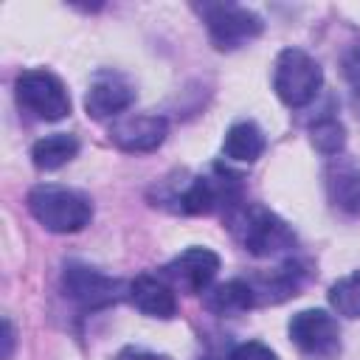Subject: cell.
I'll return each instance as SVG.
<instances>
[{"instance_id":"cell-1","label":"cell","mask_w":360,"mask_h":360,"mask_svg":"<svg viewBox=\"0 0 360 360\" xmlns=\"http://www.w3.org/2000/svg\"><path fill=\"white\" fill-rule=\"evenodd\" d=\"M228 228L236 242L253 256H276L295 248L292 228L264 205L236 202L228 211Z\"/></svg>"},{"instance_id":"cell-2","label":"cell","mask_w":360,"mask_h":360,"mask_svg":"<svg viewBox=\"0 0 360 360\" xmlns=\"http://www.w3.org/2000/svg\"><path fill=\"white\" fill-rule=\"evenodd\" d=\"M28 211L51 233H76L93 219V202L82 191L53 183H42L31 188Z\"/></svg>"},{"instance_id":"cell-3","label":"cell","mask_w":360,"mask_h":360,"mask_svg":"<svg viewBox=\"0 0 360 360\" xmlns=\"http://www.w3.org/2000/svg\"><path fill=\"white\" fill-rule=\"evenodd\" d=\"M323 84V70L315 62V56H309L301 48H284L276 56L273 65V90L281 98V104L301 110L309 101H315L318 90Z\"/></svg>"},{"instance_id":"cell-4","label":"cell","mask_w":360,"mask_h":360,"mask_svg":"<svg viewBox=\"0 0 360 360\" xmlns=\"http://www.w3.org/2000/svg\"><path fill=\"white\" fill-rule=\"evenodd\" d=\"M197 11L202 14L214 48L219 51H236L264 31V20L253 8L236 3H202L197 6Z\"/></svg>"},{"instance_id":"cell-5","label":"cell","mask_w":360,"mask_h":360,"mask_svg":"<svg viewBox=\"0 0 360 360\" xmlns=\"http://www.w3.org/2000/svg\"><path fill=\"white\" fill-rule=\"evenodd\" d=\"M14 93H17L20 107L42 121H59L70 112V96L62 79L45 68L22 70L14 82Z\"/></svg>"},{"instance_id":"cell-6","label":"cell","mask_w":360,"mask_h":360,"mask_svg":"<svg viewBox=\"0 0 360 360\" xmlns=\"http://www.w3.org/2000/svg\"><path fill=\"white\" fill-rule=\"evenodd\" d=\"M62 290L79 309L96 312L121 301L129 292V284H124L121 278H110L82 262H68L62 273Z\"/></svg>"},{"instance_id":"cell-7","label":"cell","mask_w":360,"mask_h":360,"mask_svg":"<svg viewBox=\"0 0 360 360\" xmlns=\"http://www.w3.org/2000/svg\"><path fill=\"white\" fill-rule=\"evenodd\" d=\"M290 340L309 357L335 360L340 354V326L326 309H301L287 323Z\"/></svg>"},{"instance_id":"cell-8","label":"cell","mask_w":360,"mask_h":360,"mask_svg":"<svg viewBox=\"0 0 360 360\" xmlns=\"http://www.w3.org/2000/svg\"><path fill=\"white\" fill-rule=\"evenodd\" d=\"M217 273H219V256L211 248H200V245L186 248L163 267V278L188 295L208 292Z\"/></svg>"},{"instance_id":"cell-9","label":"cell","mask_w":360,"mask_h":360,"mask_svg":"<svg viewBox=\"0 0 360 360\" xmlns=\"http://www.w3.org/2000/svg\"><path fill=\"white\" fill-rule=\"evenodd\" d=\"M135 101V87L112 70H101L93 76L87 96H84V110L90 118H110V115H121L124 110H129V104Z\"/></svg>"},{"instance_id":"cell-10","label":"cell","mask_w":360,"mask_h":360,"mask_svg":"<svg viewBox=\"0 0 360 360\" xmlns=\"http://www.w3.org/2000/svg\"><path fill=\"white\" fill-rule=\"evenodd\" d=\"M169 135V121L163 115H127L110 129V141L124 152H152Z\"/></svg>"},{"instance_id":"cell-11","label":"cell","mask_w":360,"mask_h":360,"mask_svg":"<svg viewBox=\"0 0 360 360\" xmlns=\"http://www.w3.org/2000/svg\"><path fill=\"white\" fill-rule=\"evenodd\" d=\"M127 298L132 301L135 309H141V312L149 315V318L169 321V318L177 315V295H174V287H172L163 276L141 273L138 278L129 281Z\"/></svg>"},{"instance_id":"cell-12","label":"cell","mask_w":360,"mask_h":360,"mask_svg":"<svg viewBox=\"0 0 360 360\" xmlns=\"http://www.w3.org/2000/svg\"><path fill=\"white\" fill-rule=\"evenodd\" d=\"M304 278H307L304 267L298 262H287V264L276 267L267 276H256L250 281V287L256 292V304H278V301H287V298L298 295Z\"/></svg>"},{"instance_id":"cell-13","label":"cell","mask_w":360,"mask_h":360,"mask_svg":"<svg viewBox=\"0 0 360 360\" xmlns=\"http://www.w3.org/2000/svg\"><path fill=\"white\" fill-rule=\"evenodd\" d=\"M264 149H267V138L256 121H236L225 132V141H222L225 158H231L236 163H253L264 155Z\"/></svg>"},{"instance_id":"cell-14","label":"cell","mask_w":360,"mask_h":360,"mask_svg":"<svg viewBox=\"0 0 360 360\" xmlns=\"http://www.w3.org/2000/svg\"><path fill=\"white\" fill-rule=\"evenodd\" d=\"M205 307L214 312V315H242L248 312L250 307H256V292L250 287V281L245 278H231L225 284H217L214 290H208L205 295Z\"/></svg>"},{"instance_id":"cell-15","label":"cell","mask_w":360,"mask_h":360,"mask_svg":"<svg viewBox=\"0 0 360 360\" xmlns=\"http://www.w3.org/2000/svg\"><path fill=\"white\" fill-rule=\"evenodd\" d=\"M79 155V138L70 132H53L31 146V160L42 172H53Z\"/></svg>"},{"instance_id":"cell-16","label":"cell","mask_w":360,"mask_h":360,"mask_svg":"<svg viewBox=\"0 0 360 360\" xmlns=\"http://www.w3.org/2000/svg\"><path fill=\"white\" fill-rule=\"evenodd\" d=\"M309 143L321 155H338L346 146V129L338 115H321L309 124Z\"/></svg>"},{"instance_id":"cell-17","label":"cell","mask_w":360,"mask_h":360,"mask_svg":"<svg viewBox=\"0 0 360 360\" xmlns=\"http://www.w3.org/2000/svg\"><path fill=\"white\" fill-rule=\"evenodd\" d=\"M329 304L343 318H360V270L338 278L329 287Z\"/></svg>"},{"instance_id":"cell-18","label":"cell","mask_w":360,"mask_h":360,"mask_svg":"<svg viewBox=\"0 0 360 360\" xmlns=\"http://www.w3.org/2000/svg\"><path fill=\"white\" fill-rule=\"evenodd\" d=\"M329 194H332V202H335L340 211L360 217V172L346 169V172L332 174V180H329Z\"/></svg>"},{"instance_id":"cell-19","label":"cell","mask_w":360,"mask_h":360,"mask_svg":"<svg viewBox=\"0 0 360 360\" xmlns=\"http://www.w3.org/2000/svg\"><path fill=\"white\" fill-rule=\"evenodd\" d=\"M343 76H346L349 90H352V110L360 118V42L346 51V56H343Z\"/></svg>"},{"instance_id":"cell-20","label":"cell","mask_w":360,"mask_h":360,"mask_svg":"<svg viewBox=\"0 0 360 360\" xmlns=\"http://www.w3.org/2000/svg\"><path fill=\"white\" fill-rule=\"evenodd\" d=\"M228 360H278V357H276V352L270 346H264L259 340H248V343H239L228 354Z\"/></svg>"},{"instance_id":"cell-21","label":"cell","mask_w":360,"mask_h":360,"mask_svg":"<svg viewBox=\"0 0 360 360\" xmlns=\"http://www.w3.org/2000/svg\"><path fill=\"white\" fill-rule=\"evenodd\" d=\"M112 360H169V357H166V354H158V352L138 349V346H127V349H121Z\"/></svg>"},{"instance_id":"cell-22","label":"cell","mask_w":360,"mask_h":360,"mask_svg":"<svg viewBox=\"0 0 360 360\" xmlns=\"http://www.w3.org/2000/svg\"><path fill=\"white\" fill-rule=\"evenodd\" d=\"M11 349H14V332H11V321L3 318V360L11 357Z\"/></svg>"}]
</instances>
